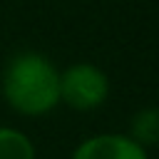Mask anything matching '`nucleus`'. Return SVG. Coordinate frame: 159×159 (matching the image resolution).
Wrapping results in <instances>:
<instances>
[{
	"instance_id": "f257e3e1",
	"label": "nucleus",
	"mask_w": 159,
	"mask_h": 159,
	"mask_svg": "<svg viewBox=\"0 0 159 159\" xmlns=\"http://www.w3.org/2000/svg\"><path fill=\"white\" fill-rule=\"evenodd\" d=\"M2 97L25 117L50 114L60 104V70L40 52H17L2 70Z\"/></svg>"
},
{
	"instance_id": "f03ea898",
	"label": "nucleus",
	"mask_w": 159,
	"mask_h": 159,
	"mask_svg": "<svg viewBox=\"0 0 159 159\" xmlns=\"http://www.w3.org/2000/svg\"><path fill=\"white\" fill-rule=\"evenodd\" d=\"M109 97L104 70L92 62H75L60 72V102L75 112H92Z\"/></svg>"
},
{
	"instance_id": "7ed1b4c3",
	"label": "nucleus",
	"mask_w": 159,
	"mask_h": 159,
	"mask_svg": "<svg viewBox=\"0 0 159 159\" xmlns=\"http://www.w3.org/2000/svg\"><path fill=\"white\" fill-rule=\"evenodd\" d=\"M72 159H149L147 147L134 142L129 134H94L80 142L72 152Z\"/></svg>"
},
{
	"instance_id": "20e7f679",
	"label": "nucleus",
	"mask_w": 159,
	"mask_h": 159,
	"mask_svg": "<svg viewBox=\"0 0 159 159\" xmlns=\"http://www.w3.org/2000/svg\"><path fill=\"white\" fill-rule=\"evenodd\" d=\"M0 159H37L27 134L12 127H0Z\"/></svg>"
},
{
	"instance_id": "39448f33",
	"label": "nucleus",
	"mask_w": 159,
	"mask_h": 159,
	"mask_svg": "<svg viewBox=\"0 0 159 159\" xmlns=\"http://www.w3.org/2000/svg\"><path fill=\"white\" fill-rule=\"evenodd\" d=\"M129 137H132L134 142H139L142 147L157 144V142H159V109H157V107L139 109V112L132 117Z\"/></svg>"
}]
</instances>
